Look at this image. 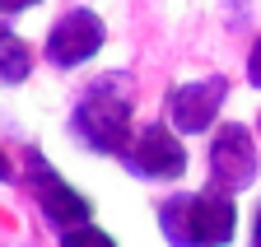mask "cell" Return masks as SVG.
I'll use <instances>...</instances> for the list:
<instances>
[{
	"instance_id": "cell-1",
	"label": "cell",
	"mask_w": 261,
	"mask_h": 247,
	"mask_svg": "<svg viewBox=\"0 0 261 247\" xmlns=\"http://www.w3.org/2000/svg\"><path fill=\"white\" fill-rule=\"evenodd\" d=\"M70 140L98 159H117L130 149L136 140V89H130V75L126 70H103L93 75L75 103H70V121H65Z\"/></svg>"
},
{
	"instance_id": "cell-2",
	"label": "cell",
	"mask_w": 261,
	"mask_h": 247,
	"mask_svg": "<svg viewBox=\"0 0 261 247\" xmlns=\"http://www.w3.org/2000/svg\"><path fill=\"white\" fill-rule=\"evenodd\" d=\"M159 233L168 247H233L238 238V196L224 187L173 191L154 205Z\"/></svg>"
},
{
	"instance_id": "cell-3",
	"label": "cell",
	"mask_w": 261,
	"mask_h": 247,
	"mask_svg": "<svg viewBox=\"0 0 261 247\" xmlns=\"http://www.w3.org/2000/svg\"><path fill=\"white\" fill-rule=\"evenodd\" d=\"M23 187H28L33 205H38L42 224L56 229V238L70 233V229H80V224H93V201L65 173L51 168V159H47L42 149H28V177H23Z\"/></svg>"
},
{
	"instance_id": "cell-4",
	"label": "cell",
	"mask_w": 261,
	"mask_h": 247,
	"mask_svg": "<svg viewBox=\"0 0 261 247\" xmlns=\"http://www.w3.org/2000/svg\"><path fill=\"white\" fill-rule=\"evenodd\" d=\"M103 47H108V19L98 10H89V5H75V10H65L47 28L42 61L51 70H61V75H75V70L89 66V61H98Z\"/></svg>"
},
{
	"instance_id": "cell-5",
	"label": "cell",
	"mask_w": 261,
	"mask_h": 247,
	"mask_svg": "<svg viewBox=\"0 0 261 247\" xmlns=\"http://www.w3.org/2000/svg\"><path fill=\"white\" fill-rule=\"evenodd\" d=\"M121 168L136 177V182H149V187H163V182H182L187 168H191V149L187 140L168 126V121H145L130 140V149L121 154Z\"/></svg>"
},
{
	"instance_id": "cell-6",
	"label": "cell",
	"mask_w": 261,
	"mask_h": 247,
	"mask_svg": "<svg viewBox=\"0 0 261 247\" xmlns=\"http://www.w3.org/2000/svg\"><path fill=\"white\" fill-rule=\"evenodd\" d=\"M205 173L210 187L224 191H252L261 177V149H256V131L247 121H219L210 145H205Z\"/></svg>"
},
{
	"instance_id": "cell-7",
	"label": "cell",
	"mask_w": 261,
	"mask_h": 247,
	"mask_svg": "<svg viewBox=\"0 0 261 247\" xmlns=\"http://www.w3.org/2000/svg\"><path fill=\"white\" fill-rule=\"evenodd\" d=\"M228 75H201V79H182L168 89V98H163V121L182 135H215L219 126V112L228 103Z\"/></svg>"
},
{
	"instance_id": "cell-8",
	"label": "cell",
	"mask_w": 261,
	"mask_h": 247,
	"mask_svg": "<svg viewBox=\"0 0 261 247\" xmlns=\"http://www.w3.org/2000/svg\"><path fill=\"white\" fill-rule=\"evenodd\" d=\"M33 66H38V51H33L14 33V23L5 19V23H0V84H5V89H19L33 75Z\"/></svg>"
},
{
	"instance_id": "cell-9",
	"label": "cell",
	"mask_w": 261,
	"mask_h": 247,
	"mask_svg": "<svg viewBox=\"0 0 261 247\" xmlns=\"http://www.w3.org/2000/svg\"><path fill=\"white\" fill-rule=\"evenodd\" d=\"M56 247H121V242H117L103 224H80V229H70V233H61Z\"/></svg>"
},
{
	"instance_id": "cell-10",
	"label": "cell",
	"mask_w": 261,
	"mask_h": 247,
	"mask_svg": "<svg viewBox=\"0 0 261 247\" xmlns=\"http://www.w3.org/2000/svg\"><path fill=\"white\" fill-rule=\"evenodd\" d=\"M243 75H247V84L261 94V33L252 38V47H247V61H243Z\"/></svg>"
},
{
	"instance_id": "cell-11",
	"label": "cell",
	"mask_w": 261,
	"mask_h": 247,
	"mask_svg": "<svg viewBox=\"0 0 261 247\" xmlns=\"http://www.w3.org/2000/svg\"><path fill=\"white\" fill-rule=\"evenodd\" d=\"M33 5H42V0H0V14H5V19H19V14L33 10Z\"/></svg>"
},
{
	"instance_id": "cell-12",
	"label": "cell",
	"mask_w": 261,
	"mask_h": 247,
	"mask_svg": "<svg viewBox=\"0 0 261 247\" xmlns=\"http://www.w3.org/2000/svg\"><path fill=\"white\" fill-rule=\"evenodd\" d=\"M247 247H261V201L252 210V224H247Z\"/></svg>"
},
{
	"instance_id": "cell-13",
	"label": "cell",
	"mask_w": 261,
	"mask_h": 247,
	"mask_svg": "<svg viewBox=\"0 0 261 247\" xmlns=\"http://www.w3.org/2000/svg\"><path fill=\"white\" fill-rule=\"evenodd\" d=\"M252 126H256V135H261V112H256V121H252Z\"/></svg>"
}]
</instances>
